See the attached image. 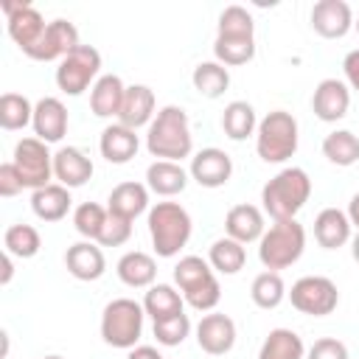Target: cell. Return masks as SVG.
<instances>
[{
    "mask_svg": "<svg viewBox=\"0 0 359 359\" xmlns=\"http://www.w3.org/2000/svg\"><path fill=\"white\" fill-rule=\"evenodd\" d=\"M188 174L202 188H222L233 177V160H230L227 151H222L216 146H208V149H202L191 157Z\"/></svg>",
    "mask_w": 359,
    "mask_h": 359,
    "instance_id": "13",
    "label": "cell"
},
{
    "mask_svg": "<svg viewBox=\"0 0 359 359\" xmlns=\"http://www.w3.org/2000/svg\"><path fill=\"white\" fill-rule=\"evenodd\" d=\"M140 149V137L135 129L123 126V123H109L104 126L101 137H98V151L107 163H115V165H123L129 163Z\"/></svg>",
    "mask_w": 359,
    "mask_h": 359,
    "instance_id": "18",
    "label": "cell"
},
{
    "mask_svg": "<svg viewBox=\"0 0 359 359\" xmlns=\"http://www.w3.org/2000/svg\"><path fill=\"white\" fill-rule=\"evenodd\" d=\"M81 42H79V31L73 22L67 20H50L45 34L25 50L28 59H36V62H62L70 50H76Z\"/></svg>",
    "mask_w": 359,
    "mask_h": 359,
    "instance_id": "11",
    "label": "cell"
},
{
    "mask_svg": "<svg viewBox=\"0 0 359 359\" xmlns=\"http://www.w3.org/2000/svg\"><path fill=\"white\" fill-rule=\"evenodd\" d=\"M188 171L180 165V163H171V160H154L149 168H146V188L157 196H177L185 191L188 185Z\"/></svg>",
    "mask_w": 359,
    "mask_h": 359,
    "instance_id": "25",
    "label": "cell"
},
{
    "mask_svg": "<svg viewBox=\"0 0 359 359\" xmlns=\"http://www.w3.org/2000/svg\"><path fill=\"white\" fill-rule=\"evenodd\" d=\"M289 292H286V283H283V278H280V272H261V275H255L252 278V286H250V297H252V303L258 306V309H278L280 303H283V297H286Z\"/></svg>",
    "mask_w": 359,
    "mask_h": 359,
    "instance_id": "36",
    "label": "cell"
},
{
    "mask_svg": "<svg viewBox=\"0 0 359 359\" xmlns=\"http://www.w3.org/2000/svg\"><path fill=\"white\" fill-rule=\"evenodd\" d=\"M151 331H154V339H157L160 345L177 348V345H182V342L188 339V334H191V320H188V314L182 311V314L157 320V323L151 325Z\"/></svg>",
    "mask_w": 359,
    "mask_h": 359,
    "instance_id": "40",
    "label": "cell"
},
{
    "mask_svg": "<svg viewBox=\"0 0 359 359\" xmlns=\"http://www.w3.org/2000/svg\"><path fill=\"white\" fill-rule=\"evenodd\" d=\"M351 219L339 208H323L314 216V238L323 250H339L351 241Z\"/></svg>",
    "mask_w": 359,
    "mask_h": 359,
    "instance_id": "23",
    "label": "cell"
},
{
    "mask_svg": "<svg viewBox=\"0 0 359 359\" xmlns=\"http://www.w3.org/2000/svg\"><path fill=\"white\" fill-rule=\"evenodd\" d=\"M196 345L210 356H224L236 345V323L222 311H208L196 323Z\"/></svg>",
    "mask_w": 359,
    "mask_h": 359,
    "instance_id": "14",
    "label": "cell"
},
{
    "mask_svg": "<svg viewBox=\"0 0 359 359\" xmlns=\"http://www.w3.org/2000/svg\"><path fill=\"white\" fill-rule=\"evenodd\" d=\"M222 129L230 140H247L250 135H255L258 129V118H255V109L252 104L247 101H230L222 112Z\"/></svg>",
    "mask_w": 359,
    "mask_h": 359,
    "instance_id": "33",
    "label": "cell"
},
{
    "mask_svg": "<svg viewBox=\"0 0 359 359\" xmlns=\"http://www.w3.org/2000/svg\"><path fill=\"white\" fill-rule=\"evenodd\" d=\"M342 73H345V84L359 93V48L345 53V59H342Z\"/></svg>",
    "mask_w": 359,
    "mask_h": 359,
    "instance_id": "45",
    "label": "cell"
},
{
    "mask_svg": "<svg viewBox=\"0 0 359 359\" xmlns=\"http://www.w3.org/2000/svg\"><path fill=\"white\" fill-rule=\"evenodd\" d=\"M34 121V107L25 95L20 93H3L0 95V126L6 132L25 129Z\"/></svg>",
    "mask_w": 359,
    "mask_h": 359,
    "instance_id": "37",
    "label": "cell"
},
{
    "mask_svg": "<svg viewBox=\"0 0 359 359\" xmlns=\"http://www.w3.org/2000/svg\"><path fill=\"white\" fill-rule=\"evenodd\" d=\"M115 272L121 278V283L132 286V289H149L154 286V278H157V264L149 252L143 250H129L118 258L115 264Z\"/></svg>",
    "mask_w": 359,
    "mask_h": 359,
    "instance_id": "24",
    "label": "cell"
},
{
    "mask_svg": "<svg viewBox=\"0 0 359 359\" xmlns=\"http://www.w3.org/2000/svg\"><path fill=\"white\" fill-rule=\"evenodd\" d=\"M34 135L45 143H59L65 135H67V107L53 98V95H45L34 104Z\"/></svg>",
    "mask_w": 359,
    "mask_h": 359,
    "instance_id": "17",
    "label": "cell"
},
{
    "mask_svg": "<svg viewBox=\"0 0 359 359\" xmlns=\"http://www.w3.org/2000/svg\"><path fill=\"white\" fill-rule=\"evenodd\" d=\"M323 154L328 157V163H334L339 168H348V165L359 163V137L348 129L328 132L323 137Z\"/></svg>",
    "mask_w": 359,
    "mask_h": 359,
    "instance_id": "34",
    "label": "cell"
},
{
    "mask_svg": "<svg viewBox=\"0 0 359 359\" xmlns=\"http://www.w3.org/2000/svg\"><path fill=\"white\" fill-rule=\"evenodd\" d=\"M143 303L132 297H115L101 311V339L112 348L132 351L143 334Z\"/></svg>",
    "mask_w": 359,
    "mask_h": 359,
    "instance_id": "7",
    "label": "cell"
},
{
    "mask_svg": "<svg viewBox=\"0 0 359 359\" xmlns=\"http://www.w3.org/2000/svg\"><path fill=\"white\" fill-rule=\"evenodd\" d=\"M98 73H101V53L93 45H79L59 62L56 87L65 95H81L87 87H93L101 79Z\"/></svg>",
    "mask_w": 359,
    "mask_h": 359,
    "instance_id": "8",
    "label": "cell"
},
{
    "mask_svg": "<svg viewBox=\"0 0 359 359\" xmlns=\"http://www.w3.org/2000/svg\"><path fill=\"white\" fill-rule=\"evenodd\" d=\"M297 121L286 109H272L258 121L255 129V151L264 163H286L297 151Z\"/></svg>",
    "mask_w": 359,
    "mask_h": 359,
    "instance_id": "5",
    "label": "cell"
},
{
    "mask_svg": "<svg viewBox=\"0 0 359 359\" xmlns=\"http://www.w3.org/2000/svg\"><path fill=\"white\" fill-rule=\"evenodd\" d=\"M311 28L323 39H342L353 28V11L345 0H320L311 8Z\"/></svg>",
    "mask_w": 359,
    "mask_h": 359,
    "instance_id": "16",
    "label": "cell"
},
{
    "mask_svg": "<svg viewBox=\"0 0 359 359\" xmlns=\"http://www.w3.org/2000/svg\"><path fill=\"white\" fill-rule=\"evenodd\" d=\"M303 250H306V227L297 219L275 222L269 230H264L258 241V258L269 272H280L292 266L303 255Z\"/></svg>",
    "mask_w": 359,
    "mask_h": 359,
    "instance_id": "6",
    "label": "cell"
},
{
    "mask_svg": "<svg viewBox=\"0 0 359 359\" xmlns=\"http://www.w3.org/2000/svg\"><path fill=\"white\" fill-rule=\"evenodd\" d=\"M306 345L292 328H272L258 348V359H303Z\"/></svg>",
    "mask_w": 359,
    "mask_h": 359,
    "instance_id": "31",
    "label": "cell"
},
{
    "mask_svg": "<svg viewBox=\"0 0 359 359\" xmlns=\"http://www.w3.org/2000/svg\"><path fill=\"white\" fill-rule=\"evenodd\" d=\"M149 236L160 258H174L191 238L194 222L180 202H157L149 208Z\"/></svg>",
    "mask_w": 359,
    "mask_h": 359,
    "instance_id": "3",
    "label": "cell"
},
{
    "mask_svg": "<svg viewBox=\"0 0 359 359\" xmlns=\"http://www.w3.org/2000/svg\"><path fill=\"white\" fill-rule=\"evenodd\" d=\"M345 213H348L351 224L359 230V194H353V196H351V202H348V210H345Z\"/></svg>",
    "mask_w": 359,
    "mask_h": 359,
    "instance_id": "47",
    "label": "cell"
},
{
    "mask_svg": "<svg viewBox=\"0 0 359 359\" xmlns=\"http://www.w3.org/2000/svg\"><path fill=\"white\" fill-rule=\"evenodd\" d=\"M107 202H109L107 205L109 213L135 222L143 210H149V188L143 182H121V185L112 188Z\"/></svg>",
    "mask_w": 359,
    "mask_h": 359,
    "instance_id": "28",
    "label": "cell"
},
{
    "mask_svg": "<svg viewBox=\"0 0 359 359\" xmlns=\"http://www.w3.org/2000/svg\"><path fill=\"white\" fill-rule=\"evenodd\" d=\"M14 168L22 177V185L36 191L50 185L53 180V154L48 151V143L39 137H22L14 146Z\"/></svg>",
    "mask_w": 359,
    "mask_h": 359,
    "instance_id": "10",
    "label": "cell"
},
{
    "mask_svg": "<svg viewBox=\"0 0 359 359\" xmlns=\"http://www.w3.org/2000/svg\"><path fill=\"white\" fill-rule=\"evenodd\" d=\"M65 266L76 280H98L107 272V258L93 241H76L65 252Z\"/></svg>",
    "mask_w": 359,
    "mask_h": 359,
    "instance_id": "20",
    "label": "cell"
},
{
    "mask_svg": "<svg viewBox=\"0 0 359 359\" xmlns=\"http://www.w3.org/2000/svg\"><path fill=\"white\" fill-rule=\"evenodd\" d=\"M70 205H73L70 188H65L59 182H50L45 188L31 191V210L42 222H59V219H65L67 210H70Z\"/></svg>",
    "mask_w": 359,
    "mask_h": 359,
    "instance_id": "27",
    "label": "cell"
},
{
    "mask_svg": "<svg viewBox=\"0 0 359 359\" xmlns=\"http://www.w3.org/2000/svg\"><path fill=\"white\" fill-rule=\"evenodd\" d=\"M53 177L65 188H81L93 177V160L76 146H62L53 154Z\"/></svg>",
    "mask_w": 359,
    "mask_h": 359,
    "instance_id": "22",
    "label": "cell"
},
{
    "mask_svg": "<svg viewBox=\"0 0 359 359\" xmlns=\"http://www.w3.org/2000/svg\"><path fill=\"white\" fill-rule=\"evenodd\" d=\"M25 185H22V177H20V171L14 168V163H3L0 165V196H17L20 191H22Z\"/></svg>",
    "mask_w": 359,
    "mask_h": 359,
    "instance_id": "44",
    "label": "cell"
},
{
    "mask_svg": "<svg viewBox=\"0 0 359 359\" xmlns=\"http://www.w3.org/2000/svg\"><path fill=\"white\" fill-rule=\"evenodd\" d=\"M154 93L151 87L146 84H132L126 87V95H123V104H121V112H118V123L129 126V129H140V126H149L154 121Z\"/></svg>",
    "mask_w": 359,
    "mask_h": 359,
    "instance_id": "21",
    "label": "cell"
},
{
    "mask_svg": "<svg viewBox=\"0 0 359 359\" xmlns=\"http://www.w3.org/2000/svg\"><path fill=\"white\" fill-rule=\"evenodd\" d=\"M3 247L14 258H34L42 247V238H39L36 227H31V224H11L3 233Z\"/></svg>",
    "mask_w": 359,
    "mask_h": 359,
    "instance_id": "38",
    "label": "cell"
},
{
    "mask_svg": "<svg viewBox=\"0 0 359 359\" xmlns=\"http://www.w3.org/2000/svg\"><path fill=\"white\" fill-rule=\"evenodd\" d=\"M311 196V180L303 168L289 165L283 171H278L264 188H261V202H264V213L272 216L275 222L283 219H297V213L303 210V205Z\"/></svg>",
    "mask_w": 359,
    "mask_h": 359,
    "instance_id": "2",
    "label": "cell"
},
{
    "mask_svg": "<svg viewBox=\"0 0 359 359\" xmlns=\"http://www.w3.org/2000/svg\"><path fill=\"white\" fill-rule=\"evenodd\" d=\"M224 230L230 238H236L238 244H252V241H261L264 236V210L250 205V202H241V205H233L224 216Z\"/></svg>",
    "mask_w": 359,
    "mask_h": 359,
    "instance_id": "19",
    "label": "cell"
},
{
    "mask_svg": "<svg viewBox=\"0 0 359 359\" xmlns=\"http://www.w3.org/2000/svg\"><path fill=\"white\" fill-rule=\"evenodd\" d=\"M191 81H194V90H196L199 95H205V98H219V95H224V90L230 87V73H227V67L219 65V62H199V65L194 67Z\"/></svg>",
    "mask_w": 359,
    "mask_h": 359,
    "instance_id": "35",
    "label": "cell"
},
{
    "mask_svg": "<svg viewBox=\"0 0 359 359\" xmlns=\"http://www.w3.org/2000/svg\"><path fill=\"white\" fill-rule=\"evenodd\" d=\"M208 264L213 266V272H222V275H236L244 269L247 264V250L244 244H238L236 238L224 236V238H216L208 250Z\"/></svg>",
    "mask_w": 359,
    "mask_h": 359,
    "instance_id": "32",
    "label": "cell"
},
{
    "mask_svg": "<svg viewBox=\"0 0 359 359\" xmlns=\"http://www.w3.org/2000/svg\"><path fill=\"white\" fill-rule=\"evenodd\" d=\"M289 300L300 314L325 317V314H331L337 309L339 292H337V283L331 278H325V275H303V278H297L292 283Z\"/></svg>",
    "mask_w": 359,
    "mask_h": 359,
    "instance_id": "9",
    "label": "cell"
},
{
    "mask_svg": "<svg viewBox=\"0 0 359 359\" xmlns=\"http://www.w3.org/2000/svg\"><path fill=\"white\" fill-rule=\"evenodd\" d=\"M306 359H351V356H348V348H345L342 339H337V337H320L309 348Z\"/></svg>",
    "mask_w": 359,
    "mask_h": 359,
    "instance_id": "43",
    "label": "cell"
},
{
    "mask_svg": "<svg viewBox=\"0 0 359 359\" xmlns=\"http://www.w3.org/2000/svg\"><path fill=\"white\" fill-rule=\"evenodd\" d=\"M11 258H14V255H8V252L3 255V275H0V283H3V286H6V283L11 280V275H14V264H11Z\"/></svg>",
    "mask_w": 359,
    "mask_h": 359,
    "instance_id": "48",
    "label": "cell"
},
{
    "mask_svg": "<svg viewBox=\"0 0 359 359\" xmlns=\"http://www.w3.org/2000/svg\"><path fill=\"white\" fill-rule=\"evenodd\" d=\"M107 216H109V210H104L98 202H81L73 210V227L87 241H98V236H101V230L107 224Z\"/></svg>",
    "mask_w": 359,
    "mask_h": 359,
    "instance_id": "39",
    "label": "cell"
},
{
    "mask_svg": "<svg viewBox=\"0 0 359 359\" xmlns=\"http://www.w3.org/2000/svg\"><path fill=\"white\" fill-rule=\"evenodd\" d=\"M3 14H6V25H8V36L14 39V45L25 53L48 28V22L42 20V14L31 6V3H11V0H3L0 3Z\"/></svg>",
    "mask_w": 359,
    "mask_h": 359,
    "instance_id": "12",
    "label": "cell"
},
{
    "mask_svg": "<svg viewBox=\"0 0 359 359\" xmlns=\"http://www.w3.org/2000/svg\"><path fill=\"white\" fill-rule=\"evenodd\" d=\"M126 359H163V353L157 348H151V345H135L126 353Z\"/></svg>",
    "mask_w": 359,
    "mask_h": 359,
    "instance_id": "46",
    "label": "cell"
},
{
    "mask_svg": "<svg viewBox=\"0 0 359 359\" xmlns=\"http://www.w3.org/2000/svg\"><path fill=\"white\" fill-rule=\"evenodd\" d=\"M216 34H255L252 14L244 6H227L219 14V31Z\"/></svg>",
    "mask_w": 359,
    "mask_h": 359,
    "instance_id": "41",
    "label": "cell"
},
{
    "mask_svg": "<svg viewBox=\"0 0 359 359\" xmlns=\"http://www.w3.org/2000/svg\"><path fill=\"white\" fill-rule=\"evenodd\" d=\"M182 306H185V297L182 292H177L171 283H154L146 289V297H143V311L157 323V320H165V317H174V314H182Z\"/></svg>",
    "mask_w": 359,
    "mask_h": 359,
    "instance_id": "30",
    "label": "cell"
},
{
    "mask_svg": "<svg viewBox=\"0 0 359 359\" xmlns=\"http://www.w3.org/2000/svg\"><path fill=\"white\" fill-rule=\"evenodd\" d=\"M348 107H351V87L339 79H323L317 87H314V95H311V109L320 121L325 123H337L348 115Z\"/></svg>",
    "mask_w": 359,
    "mask_h": 359,
    "instance_id": "15",
    "label": "cell"
},
{
    "mask_svg": "<svg viewBox=\"0 0 359 359\" xmlns=\"http://www.w3.org/2000/svg\"><path fill=\"white\" fill-rule=\"evenodd\" d=\"M146 149L151 157L171 160V163H182L185 157H191L194 135H191L188 112L174 104L163 107L146 129Z\"/></svg>",
    "mask_w": 359,
    "mask_h": 359,
    "instance_id": "1",
    "label": "cell"
},
{
    "mask_svg": "<svg viewBox=\"0 0 359 359\" xmlns=\"http://www.w3.org/2000/svg\"><path fill=\"white\" fill-rule=\"evenodd\" d=\"M351 255H353V261L359 264V233L351 238Z\"/></svg>",
    "mask_w": 359,
    "mask_h": 359,
    "instance_id": "49",
    "label": "cell"
},
{
    "mask_svg": "<svg viewBox=\"0 0 359 359\" xmlns=\"http://www.w3.org/2000/svg\"><path fill=\"white\" fill-rule=\"evenodd\" d=\"M45 359H65V356H45Z\"/></svg>",
    "mask_w": 359,
    "mask_h": 359,
    "instance_id": "51",
    "label": "cell"
},
{
    "mask_svg": "<svg viewBox=\"0 0 359 359\" xmlns=\"http://www.w3.org/2000/svg\"><path fill=\"white\" fill-rule=\"evenodd\" d=\"M123 95H126V84L121 81V76H115V73L101 76L90 87V109H93V115H98V118H112L115 115L118 118Z\"/></svg>",
    "mask_w": 359,
    "mask_h": 359,
    "instance_id": "26",
    "label": "cell"
},
{
    "mask_svg": "<svg viewBox=\"0 0 359 359\" xmlns=\"http://www.w3.org/2000/svg\"><path fill=\"white\" fill-rule=\"evenodd\" d=\"M174 283L180 286L185 303L196 311H213L222 300V286L213 275V266L199 255H185L177 261Z\"/></svg>",
    "mask_w": 359,
    "mask_h": 359,
    "instance_id": "4",
    "label": "cell"
},
{
    "mask_svg": "<svg viewBox=\"0 0 359 359\" xmlns=\"http://www.w3.org/2000/svg\"><path fill=\"white\" fill-rule=\"evenodd\" d=\"M353 28H356V34H359V17H356V22H353Z\"/></svg>",
    "mask_w": 359,
    "mask_h": 359,
    "instance_id": "50",
    "label": "cell"
},
{
    "mask_svg": "<svg viewBox=\"0 0 359 359\" xmlns=\"http://www.w3.org/2000/svg\"><path fill=\"white\" fill-rule=\"evenodd\" d=\"M129 236H132V222L123 219V216L109 213L107 216V224H104V230L98 236V244L101 247H121V244L129 241Z\"/></svg>",
    "mask_w": 359,
    "mask_h": 359,
    "instance_id": "42",
    "label": "cell"
},
{
    "mask_svg": "<svg viewBox=\"0 0 359 359\" xmlns=\"http://www.w3.org/2000/svg\"><path fill=\"white\" fill-rule=\"evenodd\" d=\"M213 56L224 67H238L255 56V34H216Z\"/></svg>",
    "mask_w": 359,
    "mask_h": 359,
    "instance_id": "29",
    "label": "cell"
}]
</instances>
